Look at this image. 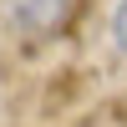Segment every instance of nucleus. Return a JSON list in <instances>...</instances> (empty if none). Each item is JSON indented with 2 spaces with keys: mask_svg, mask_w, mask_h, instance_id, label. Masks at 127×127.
I'll list each match as a JSON object with an SVG mask.
<instances>
[{
  "mask_svg": "<svg viewBox=\"0 0 127 127\" xmlns=\"http://www.w3.org/2000/svg\"><path fill=\"white\" fill-rule=\"evenodd\" d=\"M112 51L127 56V0H117V10H112Z\"/></svg>",
  "mask_w": 127,
  "mask_h": 127,
  "instance_id": "2",
  "label": "nucleus"
},
{
  "mask_svg": "<svg viewBox=\"0 0 127 127\" xmlns=\"http://www.w3.org/2000/svg\"><path fill=\"white\" fill-rule=\"evenodd\" d=\"M10 5V20L31 36H46V31H61L71 15V0H5Z\"/></svg>",
  "mask_w": 127,
  "mask_h": 127,
  "instance_id": "1",
  "label": "nucleus"
}]
</instances>
